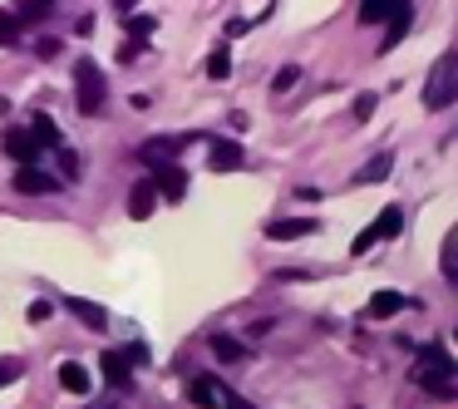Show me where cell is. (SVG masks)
Here are the masks:
<instances>
[{"label": "cell", "instance_id": "13", "mask_svg": "<svg viewBox=\"0 0 458 409\" xmlns=\"http://www.w3.org/2000/svg\"><path fill=\"white\" fill-rule=\"evenodd\" d=\"M153 208H158V188L153 183H133L129 188V217H153Z\"/></svg>", "mask_w": 458, "mask_h": 409}, {"label": "cell", "instance_id": "21", "mask_svg": "<svg viewBox=\"0 0 458 409\" xmlns=\"http://www.w3.org/2000/svg\"><path fill=\"white\" fill-rule=\"evenodd\" d=\"M375 232H379V237H399V232H404V208H399V202H389V208L375 217Z\"/></svg>", "mask_w": 458, "mask_h": 409}, {"label": "cell", "instance_id": "11", "mask_svg": "<svg viewBox=\"0 0 458 409\" xmlns=\"http://www.w3.org/2000/svg\"><path fill=\"white\" fill-rule=\"evenodd\" d=\"M5 158H15L21 168L40 158V143H35V133H30V129H5Z\"/></svg>", "mask_w": 458, "mask_h": 409}, {"label": "cell", "instance_id": "38", "mask_svg": "<svg viewBox=\"0 0 458 409\" xmlns=\"http://www.w3.org/2000/svg\"><path fill=\"white\" fill-rule=\"evenodd\" d=\"M222 409H251V405H247L242 395H227V405H222Z\"/></svg>", "mask_w": 458, "mask_h": 409}, {"label": "cell", "instance_id": "12", "mask_svg": "<svg viewBox=\"0 0 458 409\" xmlns=\"http://www.w3.org/2000/svg\"><path fill=\"white\" fill-rule=\"evenodd\" d=\"M153 188H158V198L182 202V192H188V173H182L178 163H158V178H153Z\"/></svg>", "mask_w": 458, "mask_h": 409}, {"label": "cell", "instance_id": "3", "mask_svg": "<svg viewBox=\"0 0 458 409\" xmlns=\"http://www.w3.org/2000/svg\"><path fill=\"white\" fill-rule=\"evenodd\" d=\"M99 375H104V385H109L114 395H129V389H133V365H129L123 350H104V355H99Z\"/></svg>", "mask_w": 458, "mask_h": 409}, {"label": "cell", "instance_id": "32", "mask_svg": "<svg viewBox=\"0 0 458 409\" xmlns=\"http://www.w3.org/2000/svg\"><path fill=\"white\" fill-rule=\"evenodd\" d=\"M444 271H448V281H454V286H458V237H454V242H448V247H444Z\"/></svg>", "mask_w": 458, "mask_h": 409}, {"label": "cell", "instance_id": "8", "mask_svg": "<svg viewBox=\"0 0 458 409\" xmlns=\"http://www.w3.org/2000/svg\"><path fill=\"white\" fill-rule=\"evenodd\" d=\"M385 21H389V35H385V40H379V50H394V45L399 40H404V35H409V21H414V0H394V5H389V15H385Z\"/></svg>", "mask_w": 458, "mask_h": 409}, {"label": "cell", "instance_id": "15", "mask_svg": "<svg viewBox=\"0 0 458 409\" xmlns=\"http://www.w3.org/2000/svg\"><path fill=\"white\" fill-rule=\"evenodd\" d=\"M60 385L70 389V395H89V389H94V375L80 365V360H64V365H60Z\"/></svg>", "mask_w": 458, "mask_h": 409}, {"label": "cell", "instance_id": "6", "mask_svg": "<svg viewBox=\"0 0 458 409\" xmlns=\"http://www.w3.org/2000/svg\"><path fill=\"white\" fill-rule=\"evenodd\" d=\"M188 399L198 409H222V405H227V385H222V379H212V375H192L188 379Z\"/></svg>", "mask_w": 458, "mask_h": 409}, {"label": "cell", "instance_id": "27", "mask_svg": "<svg viewBox=\"0 0 458 409\" xmlns=\"http://www.w3.org/2000/svg\"><path fill=\"white\" fill-rule=\"evenodd\" d=\"M21 375H25V360H21V355H5V360H0V389L11 385V379H21Z\"/></svg>", "mask_w": 458, "mask_h": 409}, {"label": "cell", "instance_id": "24", "mask_svg": "<svg viewBox=\"0 0 458 409\" xmlns=\"http://www.w3.org/2000/svg\"><path fill=\"white\" fill-rule=\"evenodd\" d=\"M21 40H25V35H21V15L0 11V45H5V50H15Z\"/></svg>", "mask_w": 458, "mask_h": 409}, {"label": "cell", "instance_id": "28", "mask_svg": "<svg viewBox=\"0 0 458 409\" xmlns=\"http://www.w3.org/2000/svg\"><path fill=\"white\" fill-rule=\"evenodd\" d=\"M296 84H301V70H296V64H286V70L271 80V94H286V89H296Z\"/></svg>", "mask_w": 458, "mask_h": 409}, {"label": "cell", "instance_id": "29", "mask_svg": "<svg viewBox=\"0 0 458 409\" xmlns=\"http://www.w3.org/2000/svg\"><path fill=\"white\" fill-rule=\"evenodd\" d=\"M153 30H158V21H153V15H133V21H129V35H133V40H148Z\"/></svg>", "mask_w": 458, "mask_h": 409}, {"label": "cell", "instance_id": "37", "mask_svg": "<svg viewBox=\"0 0 458 409\" xmlns=\"http://www.w3.org/2000/svg\"><path fill=\"white\" fill-rule=\"evenodd\" d=\"M114 11H119V15H123V21H129V15H133V11H139V0H114Z\"/></svg>", "mask_w": 458, "mask_h": 409}, {"label": "cell", "instance_id": "10", "mask_svg": "<svg viewBox=\"0 0 458 409\" xmlns=\"http://www.w3.org/2000/svg\"><path fill=\"white\" fill-rule=\"evenodd\" d=\"M310 232H320L316 217H276L267 227V237L271 242H301V237H310Z\"/></svg>", "mask_w": 458, "mask_h": 409}, {"label": "cell", "instance_id": "20", "mask_svg": "<svg viewBox=\"0 0 458 409\" xmlns=\"http://www.w3.org/2000/svg\"><path fill=\"white\" fill-rule=\"evenodd\" d=\"M30 133H35V143H40V149H55V143H60V124H55L50 114H35Z\"/></svg>", "mask_w": 458, "mask_h": 409}, {"label": "cell", "instance_id": "31", "mask_svg": "<svg viewBox=\"0 0 458 409\" xmlns=\"http://www.w3.org/2000/svg\"><path fill=\"white\" fill-rule=\"evenodd\" d=\"M375 242H379V232H375V227H365V232H360L355 242H350V257H365V251L375 247Z\"/></svg>", "mask_w": 458, "mask_h": 409}, {"label": "cell", "instance_id": "40", "mask_svg": "<svg viewBox=\"0 0 458 409\" xmlns=\"http://www.w3.org/2000/svg\"><path fill=\"white\" fill-rule=\"evenodd\" d=\"M454 340H458V330H454Z\"/></svg>", "mask_w": 458, "mask_h": 409}, {"label": "cell", "instance_id": "23", "mask_svg": "<svg viewBox=\"0 0 458 409\" xmlns=\"http://www.w3.org/2000/svg\"><path fill=\"white\" fill-rule=\"evenodd\" d=\"M208 345H212V355H217L222 365H237V360L247 355V350H242V340H232V336H212Z\"/></svg>", "mask_w": 458, "mask_h": 409}, {"label": "cell", "instance_id": "18", "mask_svg": "<svg viewBox=\"0 0 458 409\" xmlns=\"http://www.w3.org/2000/svg\"><path fill=\"white\" fill-rule=\"evenodd\" d=\"M55 168H60V178H64V183H80L84 158H80L74 149H64V143H55Z\"/></svg>", "mask_w": 458, "mask_h": 409}, {"label": "cell", "instance_id": "17", "mask_svg": "<svg viewBox=\"0 0 458 409\" xmlns=\"http://www.w3.org/2000/svg\"><path fill=\"white\" fill-rule=\"evenodd\" d=\"M202 74H208L212 84L232 80V50H227V45H217V50H212L208 60H202Z\"/></svg>", "mask_w": 458, "mask_h": 409}, {"label": "cell", "instance_id": "7", "mask_svg": "<svg viewBox=\"0 0 458 409\" xmlns=\"http://www.w3.org/2000/svg\"><path fill=\"white\" fill-rule=\"evenodd\" d=\"M414 375H458V360L444 355V345H419L414 350Z\"/></svg>", "mask_w": 458, "mask_h": 409}, {"label": "cell", "instance_id": "2", "mask_svg": "<svg viewBox=\"0 0 458 409\" xmlns=\"http://www.w3.org/2000/svg\"><path fill=\"white\" fill-rule=\"evenodd\" d=\"M454 99H458V55H444L424 84V104L428 109H448Z\"/></svg>", "mask_w": 458, "mask_h": 409}, {"label": "cell", "instance_id": "4", "mask_svg": "<svg viewBox=\"0 0 458 409\" xmlns=\"http://www.w3.org/2000/svg\"><path fill=\"white\" fill-rule=\"evenodd\" d=\"M11 188H15V192H25V198H45V192H60V188H64V178H55V173H45V168H35V163H25V168L15 173Z\"/></svg>", "mask_w": 458, "mask_h": 409}, {"label": "cell", "instance_id": "36", "mask_svg": "<svg viewBox=\"0 0 458 409\" xmlns=\"http://www.w3.org/2000/svg\"><path fill=\"white\" fill-rule=\"evenodd\" d=\"M35 50H40V55H45V60H55V55H60V50H64V45H60V40H40V45H35Z\"/></svg>", "mask_w": 458, "mask_h": 409}, {"label": "cell", "instance_id": "16", "mask_svg": "<svg viewBox=\"0 0 458 409\" xmlns=\"http://www.w3.org/2000/svg\"><path fill=\"white\" fill-rule=\"evenodd\" d=\"M394 311H404V296H399V291H375V296H369V306H365V316L389 320Z\"/></svg>", "mask_w": 458, "mask_h": 409}, {"label": "cell", "instance_id": "22", "mask_svg": "<svg viewBox=\"0 0 458 409\" xmlns=\"http://www.w3.org/2000/svg\"><path fill=\"white\" fill-rule=\"evenodd\" d=\"M389 173H394V153H375V158L360 168V183H385Z\"/></svg>", "mask_w": 458, "mask_h": 409}, {"label": "cell", "instance_id": "25", "mask_svg": "<svg viewBox=\"0 0 458 409\" xmlns=\"http://www.w3.org/2000/svg\"><path fill=\"white\" fill-rule=\"evenodd\" d=\"M55 5H60V0H21V11H15V15H21V21H45Z\"/></svg>", "mask_w": 458, "mask_h": 409}, {"label": "cell", "instance_id": "19", "mask_svg": "<svg viewBox=\"0 0 458 409\" xmlns=\"http://www.w3.org/2000/svg\"><path fill=\"white\" fill-rule=\"evenodd\" d=\"M414 379L424 385V395H434V399H458L454 375H414Z\"/></svg>", "mask_w": 458, "mask_h": 409}, {"label": "cell", "instance_id": "35", "mask_svg": "<svg viewBox=\"0 0 458 409\" xmlns=\"http://www.w3.org/2000/svg\"><path fill=\"white\" fill-rule=\"evenodd\" d=\"M123 355H129V365H148V350L143 345H123Z\"/></svg>", "mask_w": 458, "mask_h": 409}, {"label": "cell", "instance_id": "39", "mask_svg": "<svg viewBox=\"0 0 458 409\" xmlns=\"http://www.w3.org/2000/svg\"><path fill=\"white\" fill-rule=\"evenodd\" d=\"M89 409H114V405H109V399H104V405H89Z\"/></svg>", "mask_w": 458, "mask_h": 409}, {"label": "cell", "instance_id": "26", "mask_svg": "<svg viewBox=\"0 0 458 409\" xmlns=\"http://www.w3.org/2000/svg\"><path fill=\"white\" fill-rule=\"evenodd\" d=\"M389 5H394V0H365V5H360V25H379L389 15Z\"/></svg>", "mask_w": 458, "mask_h": 409}, {"label": "cell", "instance_id": "9", "mask_svg": "<svg viewBox=\"0 0 458 409\" xmlns=\"http://www.w3.org/2000/svg\"><path fill=\"white\" fill-rule=\"evenodd\" d=\"M188 143H192V133H178V139H148V143L139 149V158L148 163V168H158V163H173V158H178V149H188Z\"/></svg>", "mask_w": 458, "mask_h": 409}, {"label": "cell", "instance_id": "14", "mask_svg": "<svg viewBox=\"0 0 458 409\" xmlns=\"http://www.w3.org/2000/svg\"><path fill=\"white\" fill-rule=\"evenodd\" d=\"M64 306H70V311H74V320H80V326H89V330H104V326H109V316H104V306H99V301L70 296Z\"/></svg>", "mask_w": 458, "mask_h": 409}, {"label": "cell", "instance_id": "5", "mask_svg": "<svg viewBox=\"0 0 458 409\" xmlns=\"http://www.w3.org/2000/svg\"><path fill=\"white\" fill-rule=\"evenodd\" d=\"M208 168H212V173H237V168H247V153H242V143L212 139V143H208Z\"/></svg>", "mask_w": 458, "mask_h": 409}, {"label": "cell", "instance_id": "30", "mask_svg": "<svg viewBox=\"0 0 458 409\" xmlns=\"http://www.w3.org/2000/svg\"><path fill=\"white\" fill-rule=\"evenodd\" d=\"M375 109H379V94H369V89H365V94H355V119H360V124H365Z\"/></svg>", "mask_w": 458, "mask_h": 409}, {"label": "cell", "instance_id": "34", "mask_svg": "<svg viewBox=\"0 0 458 409\" xmlns=\"http://www.w3.org/2000/svg\"><path fill=\"white\" fill-rule=\"evenodd\" d=\"M139 50H143V40H123V45H119V60H123V64L139 60Z\"/></svg>", "mask_w": 458, "mask_h": 409}, {"label": "cell", "instance_id": "1", "mask_svg": "<svg viewBox=\"0 0 458 409\" xmlns=\"http://www.w3.org/2000/svg\"><path fill=\"white\" fill-rule=\"evenodd\" d=\"M74 104H80L84 119L104 114V104H109V80H104V70H99L94 60H80V64H74Z\"/></svg>", "mask_w": 458, "mask_h": 409}, {"label": "cell", "instance_id": "33", "mask_svg": "<svg viewBox=\"0 0 458 409\" xmlns=\"http://www.w3.org/2000/svg\"><path fill=\"white\" fill-rule=\"evenodd\" d=\"M50 316H55V306H50V301H35V306H30V326H45Z\"/></svg>", "mask_w": 458, "mask_h": 409}]
</instances>
